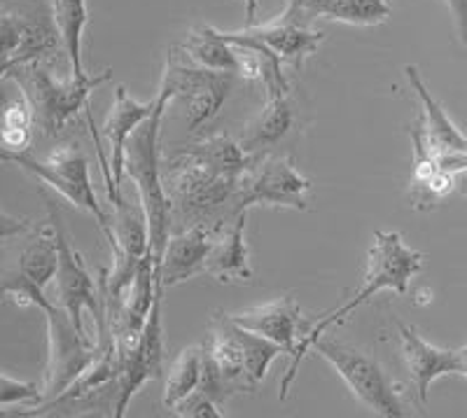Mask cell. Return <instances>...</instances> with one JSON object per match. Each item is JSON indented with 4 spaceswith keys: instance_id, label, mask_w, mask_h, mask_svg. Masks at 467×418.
I'll return each instance as SVG.
<instances>
[{
    "instance_id": "cell-7",
    "label": "cell",
    "mask_w": 467,
    "mask_h": 418,
    "mask_svg": "<svg viewBox=\"0 0 467 418\" xmlns=\"http://www.w3.org/2000/svg\"><path fill=\"white\" fill-rule=\"evenodd\" d=\"M314 349L323 355L329 365L335 367L337 374L348 383L353 395L365 404L372 413L381 418H402L407 416L402 400L398 395V386L386 374L381 365L372 355L356 349L350 344H341L337 340L320 337Z\"/></svg>"
},
{
    "instance_id": "cell-13",
    "label": "cell",
    "mask_w": 467,
    "mask_h": 418,
    "mask_svg": "<svg viewBox=\"0 0 467 418\" xmlns=\"http://www.w3.org/2000/svg\"><path fill=\"white\" fill-rule=\"evenodd\" d=\"M234 323L250 332L266 337L274 344L283 346L287 355H295L299 346V328H302V307L292 295L278 297L269 304L250 307L245 311L229 313Z\"/></svg>"
},
{
    "instance_id": "cell-22",
    "label": "cell",
    "mask_w": 467,
    "mask_h": 418,
    "mask_svg": "<svg viewBox=\"0 0 467 418\" xmlns=\"http://www.w3.org/2000/svg\"><path fill=\"white\" fill-rule=\"evenodd\" d=\"M52 3V16L57 24L61 47L68 57L70 78H85L82 66V33L89 22L87 0H49Z\"/></svg>"
},
{
    "instance_id": "cell-21",
    "label": "cell",
    "mask_w": 467,
    "mask_h": 418,
    "mask_svg": "<svg viewBox=\"0 0 467 418\" xmlns=\"http://www.w3.org/2000/svg\"><path fill=\"white\" fill-rule=\"evenodd\" d=\"M292 127V106L287 96H269L257 117L245 124V133L239 143L248 154H265L285 138Z\"/></svg>"
},
{
    "instance_id": "cell-17",
    "label": "cell",
    "mask_w": 467,
    "mask_h": 418,
    "mask_svg": "<svg viewBox=\"0 0 467 418\" xmlns=\"http://www.w3.org/2000/svg\"><path fill=\"white\" fill-rule=\"evenodd\" d=\"M245 220L248 211L236 213L232 223L224 220L223 225L213 229V244L206 257V274L218 278L220 283L229 281H250L253 269H250V255L245 246Z\"/></svg>"
},
{
    "instance_id": "cell-4",
    "label": "cell",
    "mask_w": 467,
    "mask_h": 418,
    "mask_svg": "<svg viewBox=\"0 0 467 418\" xmlns=\"http://www.w3.org/2000/svg\"><path fill=\"white\" fill-rule=\"evenodd\" d=\"M161 181L171 204H175L185 215H206L234 204V194L239 187V181L220 173L197 145L161 159Z\"/></svg>"
},
{
    "instance_id": "cell-24",
    "label": "cell",
    "mask_w": 467,
    "mask_h": 418,
    "mask_svg": "<svg viewBox=\"0 0 467 418\" xmlns=\"http://www.w3.org/2000/svg\"><path fill=\"white\" fill-rule=\"evenodd\" d=\"M36 117L24 91L7 103H0V143L3 152H26L31 145ZM0 152V154H3Z\"/></svg>"
},
{
    "instance_id": "cell-31",
    "label": "cell",
    "mask_w": 467,
    "mask_h": 418,
    "mask_svg": "<svg viewBox=\"0 0 467 418\" xmlns=\"http://www.w3.org/2000/svg\"><path fill=\"white\" fill-rule=\"evenodd\" d=\"M22 12H0V57L15 58L16 49L22 45Z\"/></svg>"
},
{
    "instance_id": "cell-30",
    "label": "cell",
    "mask_w": 467,
    "mask_h": 418,
    "mask_svg": "<svg viewBox=\"0 0 467 418\" xmlns=\"http://www.w3.org/2000/svg\"><path fill=\"white\" fill-rule=\"evenodd\" d=\"M171 412H175L182 418H224L223 407L218 402H213L211 397L199 391V388L190 392L182 402L175 404Z\"/></svg>"
},
{
    "instance_id": "cell-10",
    "label": "cell",
    "mask_w": 467,
    "mask_h": 418,
    "mask_svg": "<svg viewBox=\"0 0 467 418\" xmlns=\"http://www.w3.org/2000/svg\"><path fill=\"white\" fill-rule=\"evenodd\" d=\"M234 75L236 73L232 70H213L197 64H182L178 52L171 47L161 82L169 85L173 99H178L185 108L187 129L197 131L223 110L234 89Z\"/></svg>"
},
{
    "instance_id": "cell-19",
    "label": "cell",
    "mask_w": 467,
    "mask_h": 418,
    "mask_svg": "<svg viewBox=\"0 0 467 418\" xmlns=\"http://www.w3.org/2000/svg\"><path fill=\"white\" fill-rule=\"evenodd\" d=\"M154 106H157V96H154L152 101L143 103L131 99L124 85L115 89V103H112L110 115H108L106 124H103V133L110 141V171L117 187H119L124 173V148H127L129 136L152 115Z\"/></svg>"
},
{
    "instance_id": "cell-1",
    "label": "cell",
    "mask_w": 467,
    "mask_h": 418,
    "mask_svg": "<svg viewBox=\"0 0 467 418\" xmlns=\"http://www.w3.org/2000/svg\"><path fill=\"white\" fill-rule=\"evenodd\" d=\"M423 269V253L409 248L402 241V234L400 232H374V246L367 253V269L365 278H362V290H358L353 295V299L344 304V307H337L335 311H329L327 316H323L314 328L308 329L299 340L297 350L292 355V362L287 367L285 376L281 381V400H285L287 392H290L292 383L297 379L299 365H302L304 355L314 349L316 341L327 332L332 325H339L348 313L356 311L358 307H362L365 302H369L377 292L381 290H393L398 295H404L409 290V281L414 278L419 271Z\"/></svg>"
},
{
    "instance_id": "cell-34",
    "label": "cell",
    "mask_w": 467,
    "mask_h": 418,
    "mask_svg": "<svg viewBox=\"0 0 467 418\" xmlns=\"http://www.w3.org/2000/svg\"><path fill=\"white\" fill-rule=\"evenodd\" d=\"M458 374H462L467 379V341L461 349V371H458Z\"/></svg>"
},
{
    "instance_id": "cell-28",
    "label": "cell",
    "mask_w": 467,
    "mask_h": 418,
    "mask_svg": "<svg viewBox=\"0 0 467 418\" xmlns=\"http://www.w3.org/2000/svg\"><path fill=\"white\" fill-rule=\"evenodd\" d=\"M451 192H456V175L440 169L420 185H409V202H411V208L425 213L444 202Z\"/></svg>"
},
{
    "instance_id": "cell-32",
    "label": "cell",
    "mask_w": 467,
    "mask_h": 418,
    "mask_svg": "<svg viewBox=\"0 0 467 418\" xmlns=\"http://www.w3.org/2000/svg\"><path fill=\"white\" fill-rule=\"evenodd\" d=\"M33 223L31 220H22V217H15L10 213L0 211V248L15 236H22V234L31 232Z\"/></svg>"
},
{
    "instance_id": "cell-3",
    "label": "cell",
    "mask_w": 467,
    "mask_h": 418,
    "mask_svg": "<svg viewBox=\"0 0 467 418\" xmlns=\"http://www.w3.org/2000/svg\"><path fill=\"white\" fill-rule=\"evenodd\" d=\"M7 78L15 79L19 91H24L31 103L36 127L45 136H57L82 108H87L91 91L106 85L112 78V70L106 68L99 75H85V78H70L66 82H58L40 61H33V64L12 68Z\"/></svg>"
},
{
    "instance_id": "cell-14",
    "label": "cell",
    "mask_w": 467,
    "mask_h": 418,
    "mask_svg": "<svg viewBox=\"0 0 467 418\" xmlns=\"http://www.w3.org/2000/svg\"><path fill=\"white\" fill-rule=\"evenodd\" d=\"M203 353L211 367L215 370L223 386L227 388L229 395L236 392L255 391L257 383L250 379L248 367H245L244 350H241L239 341L234 337L232 320L229 313L215 311L211 320V329H208V341L203 344Z\"/></svg>"
},
{
    "instance_id": "cell-9",
    "label": "cell",
    "mask_w": 467,
    "mask_h": 418,
    "mask_svg": "<svg viewBox=\"0 0 467 418\" xmlns=\"http://www.w3.org/2000/svg\"><path fill=\"white\" fill-rule=\"evenodd\" d=\"M40 311L47 320V367H45L43 404L40 409L52 404L58 395H64L101 355V346L75 328L68 313L52 302L45 304ZM36 413V412H33Z\"/></svg>"
},
{
    "instance_id": "cell-11",
    "label": "cell",
    "mask_w": 467,
    "mask_h": 418,
    "mask_svg": "<svg viewBox=\"0 0 467 418\" xmlns=\"http://www.w3.org/2000/svg\"><path fill=\"white\" fill-rule=\"evenodd\" d=\"M117 376H115V412L112 416L122 418L127 413L129 402L148 381L161 374L164 365V334H161V290L154 297L150 316L140 329L139 340L124 353H115Z\"/></svg>"
},
{
    "instance_id": "cell-18",
    "label": "cell",
    "mask_w": 467,
    "mask_h": 418,
    "mask_svg": "<svg viewBox=\"0 0 467 418\" xmlns=\"http://www.w3.org/2000/svg\"><path fill=\"white\" fill-rule=\"evenodd\" d=\"M285 12L304 26H311L316 16L350 26H377L390 16V5L386 0H287Z\"/></svg>"
},
{
    "instance_id": "cell-25",
    "label": "cell",
    "mask_w": 467,
    "mask_h": 418,
    "mask_svg": "<svg viewBox=\"0 0 467 418\" xmlns=\"http://www.w3.org/2000/svg\"><path fill=\"white\" fill-rule=\"evenodd\" d=\"M203 371V346H187L173 367L166 374L164 383V407L173 409L175 404L182 402L190 392H194L202 381Z\"/></svg>"
},
{
    "instance_id": "cell-5",
    "label": "cell",
    "mask_w": 467,
    "mask_h": 418,
    "mask_svg": "<svg viewBox=\"0 0 467 418\" xmlns=\"http://www.w3.org/2000/svg\"><path fill=\"white\" fill-rule=\"evenodd\" d=\"M45 206H47L49 225H52L54 238H57V250H58V266H57V297L58 307L68 313V318L73 320V325L80 329L87 337L85 325H82V311H89L96 320V328H99V340L96 344L106 346L112 341V334L108 329V318H106V304H103L101 286L96 287V281L91 278V274L87 271L85 260L82 255L70 246L68 234L64 229V220H61V211H58L57 204L49 199L47 194H43Z\"/></svg>"
},
{
    "instance_id": "cell-26",
    "label": "cell",
    "mask_w": 467,
    "mask_h": 418,
    "mask_svg": "<svg viewBox=\"0 0 467 418\" xmlns=\"http://www.w3.org/2000/svg\"><path fill=\"white\" fill-rule=\"evenodd\" d=\"M58 266V250H57V238H54L52 225L45 229L36 241L24 248L22 257H19V271L26 276L28 281L36 283L37 287L47 286L57 276Z\"/></svg>"
},
{
    "instance_id": "cell-6",
    "label": "cell",
    "mask_w": 467,
    "mask_h": 418,
    "mask_svg": "<svg viewBox=\"0 0 467 418\" xmlns=\"http://www.w3.org/2000/svg\"><path fill=\"white\" fill-rule=\"evenodd\" d=\"M0 162L19 166L26 173H31L33 178H37L43 185H49L54 192H58L75 208L91 213L101 232H108L110 217L103 213L101 204L96 199L94 185H91L89 178V162L75 145H61L45 159H36L28 152H3Z\"/></svg>"
},
{
    "instance_id": "cell-35",
    "label": "cell",
    "mask_w": 467,
    "mask_h": 418,
    "mask_svg": "<svg viewBox=\"0 0 467 418\" xmlns=\"http://www.w3.org/2000/svg\"><path fill=\"white\" fill-rule=\"evenodd\" d=\"M0 152H3V143H0Z\"/></svg>"
},
{
    "instance_id": "cell-33",
    "label": "cell",
    "mask_w": 467,
    "mask_h": 418,
    "mask_svg": "<svg viewBox=\"0 0 467 418\" xmlns=\"http://www.w3.org/2000/svg\"><path fill=\"white\" fill-rule=\"evenodd\" d=\"M456 192H458V194L467 196V173L456 175Z\"/></svg>"
},
{
    "instance_id": "cell-12",
    "label": "cell",
    "mask_w": 467,
    "mask_h": 418,
    "mask_svg": "<svg viewBox=\"0 0 467 418\" xmlns=\"http://www.w3.org/2000/svg\"><path fill=\"white\" fill-rule=\"evenodd\" d=\"M398 334L409 376L414 381L419 402L425 407L432 381H437L440 376L461 371V349H440V346L428 344L414 328L402 323H398Z\"/></svg>"
},
{
    "instance_id": "cell-27",
    "label": "cell",
    "mask_w": 467,
    "mask_h": 418,
    "mask_svg": "<svg viewBox=\"0 0 467 418\" xmlns=\"http://www.w3.org/2000/svg\"><path fill=\"white\" fill-rule=\"evenodd\" d=\"M229 320H232V318H229ZM232 329L236 341H239L241 350H244L245 367H248L250 379H253L255 383H260L262 379H265L271 362L276 361L278 355H287L283 346L274 344V341H269L266 337H260V334L250 332V329L239 328L234 320H232Z\"/></svg>"
},
{
    "instance_id": "cell-23",
    "label": "cell",
    "mask_w": 467,
    "mask_h": 418,
    "mask_svg": "<svg viewBox=\"0 0 467 418\" xmlns=\"http://www.w3.org/2000/svg\"><path fill=\"white\" fill-rule=\"evenodd\" d=\"M192 64L213 70H232L236 73V47L229 43L223 31L213 26H199L190 31L187 43L175 45Z\"/></svg>"
},
{
    "instance_id": "cell-29",
    "label": "cell",
    "mask_w": 467,
    "mask_h": 418,
    "mask_svg": "<svg viewBox=\"0 0 467 418\" xmlns=\"http://www.w3.org/2000/svg\"><path fill=\"white\" fill-rule=\"evenodd\" d=\"M10 404H43V391L36 383L16 381L12 376L0 374V407H10Z\"/></svg>"
},
{
    "instance_id": "cell-2",
    "label": "cell",
    "mask_w": 467,
    "mask_h": 418,
    "mask_svg": "<svg viewBox=\"0 0 467 418\" xmlns=\"http://www.w3.org/2000/svg\"><path fill=\"white\" fill-rule=\"evenodd\" d=\"M171 101H173V91L169 89V85L160 82L154 112L129 136L127 148H124V173L139 187L140 206L148 217L150 253L157 265L169 244L171 223H173V204L164 190L160 159L161 120Z\"/></svg>"
},
{
    "instance_id": "cell-15",
    "label": "cell",
    "mask_w": 467,
    "mask_h": 418,
    "mask_svg": "<svg viewBox=\"0 0 467 418\" xmlns=\"http://www.w3.org/2000/svg\"><path fill=\"white\" fill-rule=\"evenodd\" d=\"M213 244V227L206 223L192 225L185 232L169 236L161 260L157 265L161 287H173L206 271V257Z\"/></svg>"
},
{
    "instance_id": "cell-16",
    "label": "cell",
    "mask_w": 467,
    "mask_h": 418,
    "mask_svg": "<svg viewBox=\"0 0 467 418\" xmlns=\"http://www.w3.org/2000/svg\"><path fill=\"white\" fill-rule=\"evenodd\" d=\"M244 31L274 49L283 58V64H290L295 70H302L304 58L316 54L320 43H325L323 31H311V26L299 24L287 12L265 24H245Z\"/></svg>"
},
{
    "instance_id": "cell-20",
    "label": "cell",
    "mask_w": 467,
    "mask_h": 418,
    "mask_svg": "<svg viewBox=\"0 0 467 418\" xmlns=\"http://www.w3.org/2000/svg\"><path fill=\"white\" fill-rule=\"evenodd\" d=\"M404 75L409 79V87L416 91V96L423 103V120L420 127L425 133V143L435 152H446V150H458V152H467V136L449 120L444 108L437 103L435 96L431 89L425 87L423 78H420L419 68L414 64L404 66Z\"/></svg>"
},
{
    "instance_id": "cell-8",
    "label": "cell",
    "mask_w": 467,
    "mask_h": 418,
    "mask_svg": "<svg viewBox=\"0 0 467 418\" xmlns=\"http://www.w3.org/2000/svg\"><path fill=\"white\" fill-rule=\"evenodd\" d=\"M314 183L304 178L295 166V159L283 154H253V162L241 175L234 211H248L250 206H276L306 211Z\"/></svg>"
}]
</instances>
